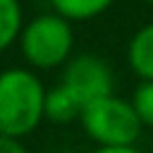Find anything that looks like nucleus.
I'll return each instance as SVG.
<instances>
[{
	"instance_id": "f257e3e1",
	"label": "nucleus",
	"mask_w": 153,
	"mask_h": 153,
	"mask_svg": "<svg viewBox=\"0 0 153 153\" xmlns=\"http://www.w3.org/2000/svg\"><path fill=\"white\" fill-rule=\"evenodd\" d=\"M45 108L43 81L24 67H10L0 72V136L24 139L31 134Z\"/></svg>"
},
{
	"instance_id": "f03ea898",
	"label": "nucleus",
	"mask_w": 153,
	"mask_h": 153,
	"mask_svg": "<svg viewBox=\"0 0 153 153\" xmlns=\"http://www.w3.org/2000/svg\"><path fill=\"white\" fill-rule=\"evenodd\" d=\"M19 50L36 69H53L69 60L74 48L72 22L57 12L36 14L19 31Z\"/></svg>"
},
{
	"instance_id": "7ed1b4c3",
	"label": "nucleus",
	"mask_w": 153,
	"mask_h": 153,
	"mask_svg": "<svg viewBox=\"0 0 153 153\" xmlns=\"http://www.w3.org/2000/svg\"><path fill=\"white\" fill-rule=\"evenodd\" d=\"M79 122L88 139L98 146H134L143 129L131 100H124L115 93L84 105Z\"/></svg>"
},
{
	"instance_id": "20e7f679",
	"label": "nucleus",
	"mask_w": 153,
	"mask_h": 153,
	"mask_svg": "<svg viewBox=\"0 0 153 153\" xmlns=\"http://www.w3.org/2000/svg\"><path fill=\"white\" fill-rule=\"evenodd\" d=\"M62 86H67L74 98L81 105H88L96 98L110 96L115 93V76L110 65L91 53H81L76 57H69L65 62V72H62Z\"/></svg>"
},
{
	"instance_id": "39448f33",
	"label": "nucleus",
	"mask_w": 153,
	"mask_h": 153,
	"mask_svg": "<svg viewBox=\"0 0 153 153\" xmlns=\"http://www.w3.org/2000/svg\"><path fill=\"white\" fill-rule=\"evenodd\" d=\"M127 62L141 81H153V22L143 24L127 45Z\"/></svg>"
},
{
	"instance_id": "423d86ee",
	"label": "nucleus",
	"mask_w": 153,
	"mask_h": 153,
	"mask_svg": "<svg viewBox=\"0 0 153 153\" xmlns=\"http://www.w3.org/2000/svg\"><path fill=\"white\" fill-rule=\"evenodd\" d=\"M81 110H84V105L74 98V93L67 86L57 84L45 91V108H43L45 120H50L55 124H67V122L79 120Z\"/></svg>"
},
{
	"instance_id": "0eeeda50",
	"label": "nucleus",
	"mask_w": 153,
	"mask_h": 153,
	"mask_svg": "<svg viewBox=\"0 0 153 153\" xmlns=\"http://www.w3.org/2000/svg\"><path fill=\"white\" fill-rule=\"evenodd\" d=\"M53 12L69 22H86L100 17L105 10L112 7L115 0H48Z\"/></svg>"
},
{
	"instance_id": "6e6552de",
	"label": "nucleus",
	"mask_w": 153,
	"mask_h": 153,
	"mask_svg": "<svg viewBox=\"0 0 153 153\" xmlns=\"http://www.w3.org/2000/svg\"><path fill=\"white\" fill-rule=\"evenodd\" d=\"M24 26L22 2L19 0H0V53L7 50Z\"/></svg>"
},
{
	"instance_id": "1a4fd4ad",
	"label": "nucleus",
	"mask_w": 153,
	"mask_h": 153,
	"mask_svg": "<svg viewBox=\"0 0 153 153\" xmlns=\"http://www.w3.org/2000/svg\"><path fill=\"white\" fill-rule=\"evenodd\" d=\"M131 105L143 127L153 129V81H139L131 96Z\"/></svg>"
},
{
	"instance_id": "9d476101",
	"label": "nucleus",
	"mask_w": 153,
	"mask_h": 153,
	"mask_svg": "<svg viewBox=\"0 0 153 153\" xmlns=\"http://www.w3.org/2000/svg\"><path fill=\"white\" fill-rule=\"evenodd\" d=\"M0 153H29V151H26V146L22 143V139L0 136Z\"/></svg>"
},
{
	"instance_id": "9b49d317",
	"label": "nucleus",
	"mask_w": 153,
	"mask_h": 153,
	"mask_svg": "<svg viewBox=\"0 0 153 153\" xmlns=\"http://www.w3.org/2000/svg\"><path fill=\"white\" fill-rule=\"evenodd\" d=\"M93 153H141L134 146H98Z\"/></svg>"
},
{
	"instance_id": "f8f14e48",
	"label": "nucleus",
	"mask_w": 153,
	"mask_h": 153,
	"mask_svg": "<svg viewBox=\"0 0 153 153\" xmlns=\"http://www.w3.org/2000/svg\"><path fill=\"white\" fill-rule=\"evenodd\" d=\"M143 2H146V5H153V0H143Z\"/></svg>"
}]
</instances>
